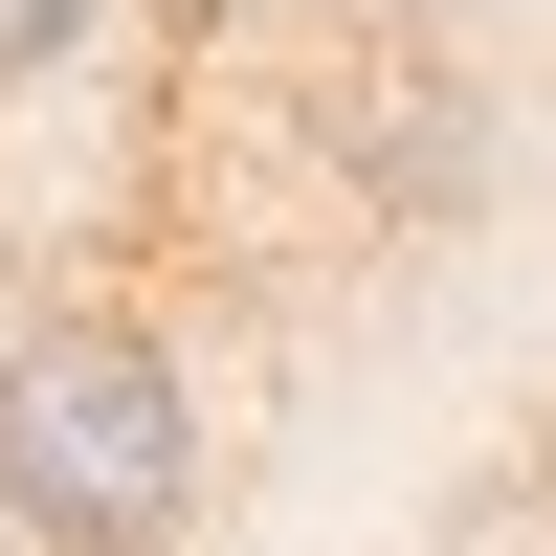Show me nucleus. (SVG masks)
Returning a JSON list of instances; mask_svg holds the SVG:
<instances>
[{
    "label": "nucleus",
    "instance_id": "f257e3e1",
    "mask_svg": "<svg viewBox=\"0 0 556 556\" xmlns=\"http://www.w3.org/2000/svg\"><path fill=\"white\" fill-rule=\"evenodd\" d=\"M0 513L45 556H156L201 513V401L134 312H23L0 334Z\"/></svg>",
    "mask_w": 556,
    "mask_h": 556
},
{
    "label": "nucleus",
    "instance_id": "f03ea898",
    "mask_svg": "<svg viewBox=\"0 0 556 556\" xmlns=\"http://www.w3.org/2000/svg\"><path fill=\"white\" fill-rule=\"evenodd\" d=\"M45 67H89V0H0V89H45Z\"/></svg>",
    "mask_w": 556,
    "mask_h": 556
}]
</instances>
